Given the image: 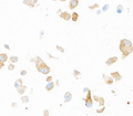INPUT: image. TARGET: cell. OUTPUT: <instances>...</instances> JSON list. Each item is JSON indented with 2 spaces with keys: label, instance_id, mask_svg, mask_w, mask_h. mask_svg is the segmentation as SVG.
Instances as JSON below:
<instances>
[{
  "label": "cell",
  "instance_id": "2e32d148",
  "mask_svg": "<svg viewBox=\"0 0 133 116\" xmlns=\"http://www.w3.org/2000/svg\"><path fill=\"white\" fill-rule=\"evenodd\" d=\"M22 84H23V83H22V79H18L16 81V82H15V87H19L20 86V85H22Z\"/></svg>",
  "mask_w": 133,
  "mask_h": 116
},
{
  "label": "cell",
  "instance_id": "7402d4cb",
  "mask_svg": "<svg viewBox=\"0 0 133 116\" xmlns=\"http://www.w3.org/2000/svg\"><path fill=\"white\" fill-rule=\"evenodd\" d=\"M73 75H74V76H77V77H79L80 75H81V73H80L79 71H77V70H74V71H73Z\"/></svg>",
  "mask_w": 133,
  "mask_h": 116
},
{
  "label": "cell",
  "instance_id": "484cf974",
  "mask_svg": "<svg viewBox=\"0 0 133 116\" xmlns=\"http://www.w3.org/2000/svg\"><path fill=\"white\" fill-rule=\"evenodd\" d=\"M96 8H99V4H94L93 6H90V7H89V9H96Z\"/></svg>",
  "mask_w": 133,
  "mask_h": 116
},
{
  "label": "cell",
  "instance_id": "cb8c5ba5",
  "mask_svg": "<svg viewBox=\"0 0 133 116\" xmlns=\"http://www.w3.org/2000/svg\"><path fill=\"white\" fill-rule=\"evenodd\" d=\"M13 69H15V63H10V64H9L8 65V70H13Z\"/></svg>",
  "mask_w": 133,
  "mask_h": 116
},
{
  "label": "cell",
  "instance_id": "7c38bea8",
  "mask_svg": "<svg viewBox=\"0 0 133 116\" xmlns=\"http://www.w3.org/2000/svg\"><path fill=\"white\" fill-rule=\"evenodd\" d=\"M47 83H48V84L46 85V90H47V91H52L55 84H54L52 81H50V82H47Z\"/></svg>",
  "mask_w": 133,
  "mask_h": 116
},
{
  "label": "cell",
  "instance_id": "d6986e66",
  "mask_svg": "<svg viewBox=\"0 0 133 116\" xmlns=\"http://www.w3.org/2000/svg\"><path fill=\"white\" fill-rule=\"evenodd\" d=\"M18 60H19V59L17 58V56H10V61H11V63H17L18 62Z\"/></svg>",
  "mask_w": 133,
  "mask_h": 116
},
{
  "label": "cell",
  "instance_id": "9a60e30c",
  "mask_svg": "<svg viewBox=\"0 0 133 116\" xmlns=\"http://www.w3.org/2000/svg\"><path fill=\"white\" fill-rule=\"evenodd\" d=\"M7 60H8V55H7V54L6 53H0V61H1V62L4 63Z\"/></svg>",
  "mask_w": 133,
  "mask_h": 116
},
{
  "label": "cell",
  "instance_id": "7a4b0ae2",
  "mask_svg": "<svg viewBox=\"0 0 133 116\" xmlns=\"http://www.w3.org/2000/svg\"><path fill=\"white\" fill-rule=\"evenodd\" d=\"M84 103H85V106L88 108H91L93 106V99L91 97V91L87 93V97L84 98Z\"/></svg>",
  "mask_w": 133,
  "mask_h": 116
},
{
  "label": "cell",
  "instance_id": "8992f818",
  "mask_svg": "<svg viewBox=\"0 0 133 116\" xmlns=\"http://www.w3.org/2000/svg\"><path fill=\"white\" fill-rule=\"evenodd\" d=\"M39 72L42 73V74H49V73H50V67L47 65V64H44V65H43L41 69L39 70Z\"/></svg>",
  "mask_w": 133,
  "mask_h": 116
},
{
  "label": "cell",
  "instance_id": "ac0fdd59",
  "mask_svg": "<svg viewBox=\"0 0 133 116\" xmlns=\"http://www.w3.org/2000/svg\"><path fill=\"white\" fill-rule=\"evenodd\" d=\"M21 102L22 103H28L29 102V96H22L21 97Z\"/></svg>",
  "mask_w": 133,
  "mask_h": 116
},
{
  "label": "cell",
  "instance_id": "8fae6325",
  "mask_svg": "<svg viewBox=\"0 0 133 116\" xmlns=\"http://www.w3.org/2000/svg\"><path fill=\"white\" fill-rule=\"evenodd\" d=\"M26 90H27V86H25V85H20L19 87H17V91H18V93H19L20 95H23V93L26 92Z\"/></svg>",
  "mask_w": 133,
  "mask_h": 116
},
{
  "label": "cell",
  "instance_id": "52a82bcc",
  "mask_svg": "<svg viewBox=\"0 0 133 116\" xmlns=\"http://www.w3.org/2000/svg\"><path fill=\"white\" fill-rule=\"evenodd\" d=\"M78 4H79V0H71L70 2H69V8L71 10H73L78 7Z\"/></svg>",
  "mask_w": 133,
  "mask_h": 116
},
{
  "label": "cell",
  "instance_id": "5b68a950",
  "mask_svg": "<svg viewBox=\"0 0 133 116\" xmlns=\"http://www.w3.org/2000/svg\"><path fill=\"white\" fill-rule=\"evenodd\" d=\"M116 61H118V56H112V58H109L108 60H107L105 64H107L108 66H111L112 64H114Z\"/></svg>",
  "mask_w": 133,
  "mask_h": 116
},
{
  "label": "cell",
  "instance_id": "44dd1931",
  "mask_svg": "<svg viewBox=\"0 0 133 116\" xmlns=\"http://www.w3.org/2000/svg\"><path fill=\"white\" fill-rule=\"evenodd\" d=\"M104 112V105H102V107H100L96 109V113L98 114H101V113H103Z\"/></svg>",
  "mask_w": 133,
  "mask_h": 116
},
{
  "label": "cell",
  "instance_id": "ba28073f",
  "mask_svg": "<svg viewBox=\"0 0 133 116\" xmlns=\"http://www.w3.org/2000/svg\"><path fill=\"white\" fill-rule=\"evenodd\" d=\"M111 77L114 81H121V79H122V76H121V74L119 72H112L111 73Z\"/></svg>",
  "mask_w": 133,
  "mask_h": 116
},
{
  "label": "cell",
  "instance_id": "ffe728a7",
  "mask_svg": "<svg viewBox=\"0 0 133 116\" xmlns=\"http://www.w3.org/2000/svg\"><path fill=\"white\" fill-rule=\"evenodd\" d=\"M109 8H110L109 4H104L103 7H102V10H101V11H102V12H105V11H108L109 10Z\"/></svg>",
  "mask_w": 133,
  "mask_h": 116
},
{
  "label": "cell",
  "instance_id": "d4e9b609",
  "mask_svg": "<svg viewBox=\"0 0 133 116\" xmlns=\"http://www.w3.org/2000/svg\"><path fill=\"white\" fill-rule=\"evenodd\" d=\"M38 0H30V4H31V7H34L36 4H37Z\"/></svg>",
  "mask_w": 133,
  "mask_h": 116
},
{
  "label": "cell",
  "instance_id": "3957f363",
  "mask_svg": "<svg viewBox=\"0 0 133 116\" xmlns=\"http://www.w3.org/2000/svg\"><path fill=\"white\" fill-rule=\"evenodd\" d=\"M44 64H46V63L43 62V60H42V59H40L39 56H37V58H36V67H37L38 71L40 70V69H41V67L44 65Z\"/></svg>",
  "mask_w": 133,
  "mask_h": 116
},
{
  "label": "cell",
  "instance_id": "6da1fadb",
  "mask_svg": "<svg viewBox=\"0 0 133 116\" xmlns=\"http://www.w3.org/2000/svg\"><path fill=\"white\" fill-rule=\"evenodd\" d=\"M119 49L122 52V59H125L128 55L132 53L133 51V46H132V42L129 39H123L120 41V46H119Z\"/></svg>",
  "mask_w": 133,
  "mask_h": 116
},
{
  "label": "cell",
  "instance_id": "d6a6232c",
  "mask_svg": "<svg viewBox=\"0 0 133 116\" xmlns=\"http://www.w3.org/2000/svg\"><path fill=\"white\" fill-rule=\"evenodd\" d=\"M101 13H102V11H101V10H98V11H96V14H101Z\"/></svg>",
  "mask_w": 133,
  "mask_h": 116
},
{
  "label": "cell",
  "instance_id": "4fadbf2b",
  "mask_svg": "<svg viewBox=\"0 0 133 116\" xmlns=\"http://www.w3.org/2000/svg\"><path fill=\"white\" fill-rule=\"evenodd\" d=\"M71 99H72V94H71L70 92H66V94H64V101L66 102H71Z\"/></svg>",
  "mask_w": 133,
  "mask_h": 116
},
{
  "label": "cell",
  "instance_id": "83f0119b",
  "mask_svg": "<svg viewBox=\"0 0 133 116\" xmlns=\"http://www.w3.org/2000/svg\"><path fill=\"white\" fill-rule=\"evenodd\" d=\"M26 74H27V71H26V70H23V71H21V72H20V75H22V76L26 75Z\"/></svg>",
  "mask_w": 133,
  "mask_h": 116
},
{
  "label": "cell",
  "instance_id": "836d02e7",
  "mask_svg": "<svg viewBox=\"0 0 133 116\" xmlns=\"http://www.w3.org/2000/svg\"><path fill=\"white\" fill-rule=\"evenodd\" d=\"M60 1H66V0H60Z\"/></svg>",
  "mask_w": 133,
  "mask_h": 116
},
{
  "label": "cell",
  "instance_id": "f1b7e54d",
  "mask_svg": "<svg viewBox=\"0 0 133 116\" xmlns=\"http://www.w3.org/2000/svg\"><path fill=\"white\" fill-rule=\"evenodd\" d=\"M50 81H52V76H48L47 77V82H50Z\"/></svg>",
  "mask_w": 133,
  "mask_h": 116
},
{
  "label": "cell",
  "instance_id": "603a6c76",
  "mask_svg": "<svg viewBox=\"0 0 133 116\" xmlns=\"http://www.w3.org/2000/svg\"><path fill=\"white\" fill-rule=\"evenodd\" d=\"M22 4H27V6H29V7H31V4H30V0H22Z\"/></svg>",
  "mask_w": 133,
  "mask_h": 116
},
{
  "label": "cell",
  "instance_id": "4dcf8cb0",
  "mask_svg": "<svg viewBox=\"0 0 133 116\" xmlns=\"http://www.w3.org/2000/svg\"><path fill=\"white\" fill-rule=\"evenodd\" d=\"M83 92H85V93H88V92H90V90H89L88 87H84V88H83Z\"/></svg>",
  "mask_w": 133,
  "mask_h": 116
},
{
  "label": "cell",
  "instance_id": "30bf717a",
  "mask_svg": "<svg viewBox=\"0 0 133 116\" xmlns=\"http://www.w3.org/2000/svg\"><path fill=\"white\" fill-rule=\"evenodd\" d=\"M103 79H104V81H105V84H108V85H111V84H113V81H114V80H113L111 76L103 75Z\"/></svg>",
  "mask_w": 133,
  "mask_h": 116
},
{
  "label": "cell",
  "instance_id": "e0dca14e",
  "mask_svg": "<svg viewBox=\"0 0 133 116\" xmlns=\"http://www.w3.org/2000/svg\"><path fill=\"white\" fill-rule=\"evenodd\" d=\"M123 11V6L122 4H119L118 7H116V13H122Z\"/></svg>",
  "mask_w": 133,
  "mask_h": 116
},
{
  "label": "cell",
  "instance_id": "5bb4252c",
  "mask_svg": "<svg viewBox=\"0 0 133 116\" xmlns=\"http://www.w3.org/2000/svg\"><path fill=\"white\" fill-rule=\"evenodd\" d=\"M78 19H79V14H78V13H77V12L71 13V20L73 21V22H77Z\"/></svg>",
  "mask_w": 133,
  "mask_h": 116
},
{
  "label": "cell",
  "instance_id": "4316f807",
  "mask_svg": "<svg viewBox=\"0 0 133 116\" xmlns=\"http://www.w3.org/2000/svg\"><path fill=\"white\" fill-rule=\"evenodd\" d=\"M57 49H58L59 51H60V52H61V53H63V52H64V49H63L62 46H57Z\"/></svg>",
  "mask_w": 133,
  "mask_h": 116
},
{
  "label": "cell",
  "instance_id": "277c9868",
  "mask_svg": "<svg viewBox=\"0 0 133 116\" xmlns=\"http://www.w3.org/2000/svg\"><path fill=\"white\" fill-rule=\"evenodd\" d=\"M59 14H60V17L62 18L63 20H66V21H68V20H70V19H71V13L66 12V11H63V12L61 11Z\"/></svg>",
  "mask_w": 133,
  "mask_h": 116
},
{
  "label": "cell",
  "instance_id": "1f68e13d",
  "mask_svg": "<svg viewBox=\"0 0 133 116\" xmlns=\"http://www.w3.org/2000/svg\"><path fill=\"white\" fill-rule=\"evenodd\" d=\"M4 63L0 61V69H2V67H4Z\"/></svg>",
  "mask_w": 133,
  "mask_h": 116
},
{
  "label": "cell",
  "instance_id": "9c48e42d",
  "mask_svg": "<svg viewBox=\"0 0 133 116\" xmlns=\"http://www.w3.org/2000/svg\"><path fill=\"white\" fill-rule=\"evenodd\" d=\"M93 101H96V102H98V103L102 106V105H104V98L103 97H100V96H96V95H94L93 96Z\"/></svg>",
  "mask_w": 133,
  "mask_h": 116
},
{
  "label": "cell",
  "instance_id": "e575fe53",
  "mask_svg": "<svg viewBox=\"0 0 133 116\" xmlns=\"http://www.w3.org/2000/svg\"><path fill=\"white\" fill-rule=\"evenodd\" d=\"M53 1H55V0H53Z\"/></svg>",
  "mask_w": 133,
  "mask_h": 116
},
{
  "label": "cell",
  "instance_id": "f546056e",
  "mask_svg": "<svg viewBox=\"0 0 133 116\" xmlns=\"http://www.w3.org/2000/svg\"><path fill=\"white\" fill-rule=\"evenodd\" d=\"M43 115H49V112H48V109H44V111H43Z\"/></svg>",
  "mask_w": 133,
  "mask_h": 116
}]
</instances>
